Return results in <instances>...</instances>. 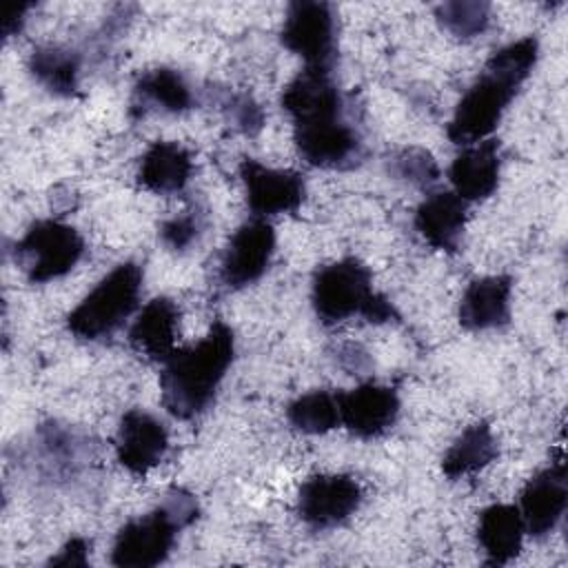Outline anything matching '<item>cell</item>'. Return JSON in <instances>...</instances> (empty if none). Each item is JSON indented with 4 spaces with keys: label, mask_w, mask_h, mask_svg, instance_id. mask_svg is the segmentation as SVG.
I'll list each match as a JSON object with an SVG mask.
<instances>
[{
    "label": "cell",
    "mask_w": 568,
    "mask_h": 568,
    "mask_svg": "<svg viewBox=\"0 0 568 568\" xmlns=\"http://www.w3.org/2000/svg\"><path fill=\"white\" fill-rule=\"evenodd\" d=\"M29 73L49 93L73 95L80 75V55L64 47H36L27 60Z\"/></svg>",
    "instance_id": "obj_24"
},
{
    "label": "cell",
    "mask_w": 568,
    "mask_h": 568,
    "mask_svg": "<svg viewBox=\"0 0 568 568\" xmlns=\"http://www.w3.org/2000/svg\"><path fill=\"white\" fill-rule=\"evenodd\" d=\"M311 302L317 320L326 326L348 317H364L373 324L397 322L393 302L373 288V275L357 257H342L315 271Z\"/></svg>",
    "instance_id": "obj_3"
},
{
    "label": "cell",
    "mask_w": 568,
    "mask_h": 568,
    "mask_svg": "<svg viewBox=\"0 0 568 568\" xmlns=\"http://www.w3.org/2000/svg\"><path fill=\"white\" fill-rule=\"evenodd\" d=\"M362 504V486L351 475H313L297 493V517L313 530L344 524Z\"/></svg>",
    "instance_id": "obj_10"
},
{
    "label": "cell",
    "mask_w": 568,
    "mask_h": 568,
    "mask_svg": "<svg viewBox=\"0 0 568 568\" xmlns=\"http://www.w3.org/2000/svg\"><path fill=\"white\" fill-rule=\"evenodd\" d=\"M466 220L468 202L462 200L455 191H437L426 195L413 215V224L426 244L448 253L459 248Z\"/></svg>",
    "instance_id": "obj_16"
},
{
    "label": "cell",
    "mask_w": 568,
    "mask_h": 568,
    "mask_svg": "<svg viewBox=\"0 0 568 568\" xmlns=\"http://www.w3.org/2000/svg\"><path fill=\"white\" fill-rule=\"evenodd\" d=\"M197 501L191 493L173 488L151 513L126 521L111 546V564L118 568H153L171 555L180 528L197 519Z\"/></svg>",
    "instance_id": "obj_4"
},
{
    "label": "cell",
    "mask_w": 568,
    "mask_h": 568,
    "mask_svg": "<svg viewBox=\"0 0 568 568\" xmlns=\"http://www.w3.org/2000/svg\"><path fill=\"white\" fill-rule=\"evenodd\" d=\"M499 144L497 140L488 138L464 146L462 153L455 155L448 169V180L462 200L479 202L495 193L499 184Z\"/></svg>",
    "instance_id": "obj_17"
},
{
    "label": "cell",
    "mask_w": 568,
    "mask_h": 568,
    "mask_svg": "<svg viewBox=\"0 0 568 568\" xmlns=\"http://www.w3.org/2000/svg\"><path fill=\"white\" fill-rule=\"evenodd\" d=\"M240 178L246 191V204L255 217L295 213L304 197V178L293 169H273L253 158L240 162Z\"/></svg>",
    "instance_id": "obj_11"
},
{
    "label": "cell",
    "mask_w": 568,
    "mask_h": 568,
    "mask_svg": "<svg viewBox=\"0 0 568 568\" xmlns=\"http://www.w3.org/2000/svg\"><path fill=\"white\" fill-rule=\"evenodd\" d=\"M293 126L344 120V95L328 67H304L284 87L280 98Z\"/></svg>",
    "instance_id": "obj_8"
},
{
    "label": "cell",
    "mask_w": 568,
    "mask_h": 568,
    "mask_svg": "<svg viewBox=\"0 0 568 568\" xmlns=\"http://www.w3.org/2000/svg\"><path fill=\"white\" fill-rule=\"evenodd\" d=\"M233 357V328L226 322L215 320L200 342L175 348L162 362L160 390L164 408L178 419L202 415L215 399Z\"/></svg>",
    "instance_id": "obj_2"
},
{
    "label": "cell",
    "mask_w": 568,
    "mask_h": 568,
    "mask_svg": "<svg viewBox=\"0 0 568 568\" xmlns=\"http://www.w3.org/2000/svg\"><path fill=\"white\" fill-rule=\"evenodd\" d=\"M510 275H486L473 280L459 300V324L466 331L501 328L510 322Z\"/></svg>",
    "instance_id": "obj_18"
},
{
    "label": "cell",
    "mask_w": 568,
    "mask_h": 568,
    "mask_svg": "<svg viewBox=\"0 0 568 568\" xmlns=\"http://www.w3.org/2000/svg\"><path fill=\"white\" fill-rule=\"evenodd\" d=\"M180 311L173 300L160 295L144 304L129 328V344L149 359L164 362L175 351Z\"/></svg>",
    "instance_id": "obj_19"
},
{
    "label": "cell",
    "mask_w": 568,
    "mask_h": 568,
    "mask_svg": "<svg viewBox=\"0 0 568 568\" xmlns=\"http://www.w3.org/2000/svg\"><path fill=\"white\" fill-rule=\"evenodd\" d=\"M193 173L191 153L178 142H153L140 160L138 182L153 193H180Z\"/></svg>",
    "instance_id": "obj_22"
},
{
    "label": "cell",
    "mask_w": 568,
    "mask_h": 568,
    "mask_svg": "<svg viewBox=\"0 0 568 568\" xmlns=\"http://www.w3.org/2000/svg\"><path fill=\"white\" fill-rule=\"evenodd\" d=\"M144 271L138 262H122L106 273L67 315L71 335L98 342L113 335L135 313Z\"/></svg>",
    "instance_id": "obj_5"
},
{
    "label": "cell",
    "mask_w": 568,
    "mask_h": 568,
    "mask_svg": "<svg viewBox=\"0 0 568 568\" xmlns=\"http://www.w3.org/2000/svg\"><path fill=\"white\" fill-rule=\"evenodd\" d=\"M568 506V479L564 462L532 475L519 493V513L530 537L550 535L561 521Z\"/></svg>",
    "instance_id": "obj_14"
},
{
    "label": "cell",
    "mask_w": 568,
    "mask_h": 568,
    "mask_svg": "<svg viewBox=\"0 0 568 568\" xmlns=\"http://www.w3.org/2000/svg\"><path fill=\"white\" fill-rule=\"evenodd\" d=\"M280 42L306 67L333 69L337 51L335 13L328 2L297 0L286 9V18L280 31Z\"/></svg>",
    "instance_id": "obj_7"
},
{
    "label": "cell",
    "mask_w": 568,
    "mask_h": 568,
    "mask_svg": "<svg viewBox=\"0 0 568 568\" xmlns=\"http://www.w3.org/2000/svg\"><path fill=\"white\" fill-rule=\"evenodd\" d=\"M275 253V231L262 220L253 217L235 229L229 237L226 248L220 260V282L224 288L237 291L257 282Z\"/></svg>",
    "instance_id": "obj_9"
},
{
    "label": "cell",
    "mask_w": 568,
    "mask_h": 568,
    "mask_svg": "<svg viewBox=\"0 0 568 568\" xmlns=\"http://www.w3.org/2000/svg\"><path fill=\"white\" fill-rule=\"evenodd\" d=\"M539 58V40L535 36L519 38L497 49L484 64L479 78L466 89L448 122L446 135L453 144H475L501 122L510 100L532 73Z\"/></svg>",
    "instance_id": "obj_1"
},
{
    "label": "cell",
    "mask_w": 568,
    "mask_h": 568,
    "mask_svg": "<svg viewBox=\"0 0 568 568\" xmlns=\"http://www.w3.org/2000/svg\"><path fill=\"white\" fill-rule=\"evenodd\" d=\"M293 140L302 160L317 169H351L364 155L362 138L346 120L293 126Z\"/></svg>",
    "instance_id": "obj_13"
},
{
    "label": "cell",
    "mask_w": 568,
    "mask_h": 568,
    "mask_svg": "<svg viewBox=\"0 0 568 568\" xmlns=\"http://www.w3.org/2000/svg\"><path fill=\"white\" fill-rule=\"evenodd\" d=\"M206 229V213L202 206H191L160 224V240L171 251H186Z\"/></svg>",
    "instance_id": "obj_28"
},
{
    "label": "cell",
    "mask_w": 568,
    "mask_h": 568,
    "mask_svg": "<svg viewBox=\"0 0 568 568\" xmlns=\"http://www.w3.org/2000/svg\"><path fill=\"white\" fill-rule=\"evenodd\" d=\"M286 417L293 428L306 435L328 433L335 426H339L337 393H328V390L304 393L288 404Z\"/></svg>",
    "instance_id": "obj_25"
},
{
    "label": "cell",
    "mask_w": 568,
    "mask_h": 568,
    "mask_svg": "<svg viewBox=\"0 0 568 568\" xmlns=\"http://www.w3.org/2000/svg\"><path fill=\"white\" fill-rule=\"evenodd\" d=\"M497 457V442L486 422L470 424L444 453L442 470L448 479H459L486 468Z\"/></svg>",
    "instance_id": "obj_23"
},
{
    "label": "cell",
    "mask_w": 568,
    "mask_h": 568,
    "mask_svg": "<svg viewBox=\"0 0 568 568\" xmlns=\"http://www.w3.org/2000/svg\"><path fill=\"white\" fill-rule=\"evenodd\" d=\"M169 450L166 426L142 408H131L120 417L115 455L118 462L133 475H146Z\"/></svg>",
    "instance_id": "obj_15"
},
{
    "label": "cell",
    "mask_w": 568,
    "mask_h": 568,
    "mask_svg": "<svg viewBox=\"0 0 568 568\" xmlns=\"http://www.w3.org/2000/svg\"><path fill=\"white\" fill-rule=\"evenodd\" d=\"M524 535L526 526L515 504H493L479 513L477 541L488 566H504L513 561L521 552Z\"/></svg>",
    "instance_id": "obj_20"
},
{
    "label": "cell",
    "mask_w": 568,
    "mask_h": 568,
    "mask_svg": "<svg viewBox=\"0 0 568 568\" xmlns=\"http://www.w3.org/2000/svg\"><path fill=\"white\" fill-rule=\"evenodd\" d=\"M31 284H44L67 275L84 255L82 235L60 220H36L13 248Z\"/></svg>",
    "instance_id": "obj_6"
},
{
    "label": "cell",
    "mask_w": 568,
    "mask_h": 568,
    "mask_svg": "<svg viewBox=\"0 0 568 568\" xmlns=\"http://www.w3.org/2000/svg\"><path fill=\"white\" fill-rule=\"evenodd\" d=\"M33 4L31 2H22V4H13L9 11H7V18H4V24H2V33L4 38H11L13 33H18L24 24V13L31 9Z\"/></svg>",
    "instance_id": "obj_31"
},
{
    "label": "cell",
    "mask_w": 568,
    "mask_h": 568,
    "mask_svg": "<svg viewBox=\"0 0 568 568\" xmlns=\"http://www.w3.org/2000/svg\"><path fill=\"white\" fill-rule=\"evenodd\" d=\"M89 550L91 541L84 537H71L55 557L49 559V566H80L84 568L89 564Z\"/></svg>",
    "instance_id": "obj_30"
},
{
    "label": "cell",
    "mask_w": 568,
    "mask_h": 568,
    "mask_svg": "<svg viewBox=\"0 0 568 568\" xmlns=\"http://www.w3.org/2000/svg\"><path fill=\"white\" fill-rule=\"evenodd\" d=\"M226 118L246 135H255L264 126V111L262 106L246 93H226L222 100Z\"/></svg>",
    "instance_id": "obj_29"
},
{
    "label": "cell",
    "mask_w": 568,
    "mask_h": 568,
    "mask_svg": "<svg viewBox=\"0 0 568 568\" xmlns=\"http://www.w3.org/2000/svg\"><path fill=\"white\" fill-rule=\"evenodd\" d=\"M386 166L393 178L419 189H428L439 180V166L435 158L422 146H404L395 151L393 155H388Z\"/></svg>",
    "instance_id": "obj_27"
},
{
    "label": "cell",
    "mask_w": 568,
    "mask_h": 568,
    "mask_svg": "<svg viewBox=\"0 0 568 568\" xmlns=\"http://www.w3.org/2000/svg\"><path fill=\"white\" fill-rule=\"evenodd\" d=\"M193 104L195 98L184 75L169 67H158L142 73L133 87L131 111L135 115H146L149 111L184 113Z\"/></svg>",
    "instance_id": "obj_21"
},
{
    "label": "cell",
    "mask_w": 568,
    "mask_h": 568,
    "mask_svg": "<svg viewBox=\"0 0 568 568\" xmlns=\"http://www.w3.org/2000/svg\"><path fill=\"white\" fill-rule=\"evenodd\" d=\"M439 24L457 38H475L481 36L490 24V4L488 2H470V0H453L444 2L435 9Z\"/></svg>",
    "instance_id": "obj_26"
},
{
    "label": "cell",
    "mask_w": 568,
    "mask_h": 568,
    "mask_svg": "<svg viewBox=\"0 0 568 568\" xmlns=\"http://www.w3.org/2000/svg\"><path fill=\"white\" fill-rule=\"evenodd\" d=\"M339 424L355 437L373 439L386 435L399 417V395L390 386L359 384L351 390L337 393Z\"/></svg>",
    "instance_id": "obj_12"
}]
</instances>
